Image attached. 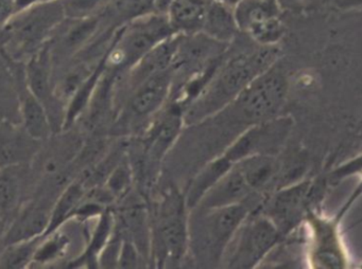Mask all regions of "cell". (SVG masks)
Listing matches in <instances>:
<instances>
[{"label": "cell", "instance_id": "1", "mask_svg": "<svg viewBox=\"0 0 362 269\" xmlns=\"http://www.w3.org/2000/svg\"><path fill=\"white\" fill-rule=\"evenodd\" d=\"M275 46H260L220 64L199 95L183 109V124L196 125L228 105L250 83L276 64Z\"/></svg>", "mask_w": 362, "mask_h": 269}, {"label": "cell", "instance_id": "2", "mask_svg": "<svg viewBox=\"0 0 362 269\" xmlns=\"http://www.w3.org/2000/svg\"><path fill=\"white\" fill-rule=\"evenodd\" d=\"M287 80L285 74L272 66L250 83L226 107L211 118L218 124L243 129L270 120L285 103Z\"/></svg>", "mask_w": 362, "mask_h": 269}, {"label": "cell", "instance_id": "3", "mask_svg": "<svg viewBox=\"0 0 362 269\" xmlns=\"http://www.w3.org/2000/svg\"><path fill=\"white\" fill-rule=\"evenodd\" d=\"M64 19L59 0L42 2L18 13L0 30V51L8 59L28 61L49 42Z\"/></svg>", "mask_w": 362, "mask_h": 269}, {"label": "cell", "instance_id": "4", "mask_svg": "<svg viewBox=\"0 0 362 269\" xmlns=\"http://www.w3.org/2000/svg\"><path fill=\"white\" fill-rule=\"evenodd\" d=\"M175 34L166 15L152 12L137 17L114 32L107 67L128 71L146 53Z\"/></svg>", "mask_w": 362, "mask_h": 269}, {"label": "cell", "instance_id": "5", "mask_svg": "<svg viewBox=\"0 0 362 269\" xmlns=\"http://www.w3.org/2000/svg\"><path fill=\"white\" fill-rule=\"evenodd\" d=\"M198 209L200 214L188 222V246L196 256L211 264L222 258L226 245L250 212L245 203Z\"/></svg>", "mask_w": 362, "mask_h": 269}, {"label": "cell", "instance_id": "6", "mask_svg": "<svg viewBox=\"0 0 362 269\" xmlns=\"http://www.w3.org/2000/svg\"><path fill=\"white\" fill-rule=\"evenodd\" d=\"M279 235L266 214L249 213L226 245L222 260L230 268H252L276 245Z\"/></svg>", "mask_w": 362, "mask_h": 269}, {"label": "cell", "instance_id": "7", "mask_svg": "<svg viewBox=\"0 0 362 269\" xmlns=\"http://www.w3.org/2000/svg\"><path fill=\"white\" fill-rule=\"evenodd\" d=\"M185 198L177 191L167 193L158 207L154 226V249L160 265L180 264L188 248Z\"/></svg>", "mask_w": 362, "mask_h": 269}, {"label": "cell", "instance_id": "8", "mask_svg": "<svg viewBox=\"0 0 362 269\" xmlns=\"http://www.w3.org/2000/svg\"><path fill=\"white\" fill-rule=\"evenodd\" d=\"M289 129L288 119L272 118L253 125L243 131L223 155L235 165L253 155L269 154V150L285 139Z\"/></svg>", "mask_w": 362, "mask_h": 269}, {"label": "cell", "instance_id": "9", "mask_svg": "<svg viewBox=\"0 0 362 269\" xmlns=\"http://www.w3.org/2000/svg\"><path fill=\"white\" fill-rule=\"evenodd\" d=\"M100 25L101 15L82 19L65 18L48 42L54 66L71 61L81 52L96 35Z\"/></svg>", "mask_w": 362, "mask_h": 269}, {"label": "cell", "instance_id": "10", "mask_svg": "<svg viewBox=\"0 0 362 269\" xmlns=\"http://www.w3.org/2000/svg\"><path fill=\"white\" fill-rule=\"evenodd\" d=\"M173 68L147 78L129 97L127 114L133 120H145L160 112L173 90Z\"/></svg>", "mask_w": 362, "mask_h": 269}, {"label": "cell", "instance_id": "11", "mask_svg": "<svg viewBox=\"0 0 362 269\" xmlns=\"http://www.w3.org/2000/svg\"><path fill=\"white\" fill-rule=\"evenodd\" d=\"M182 34H175L156 44L127 71V88L132 92L147 78L173 68Z\"/></svg>", "mask_w": 362, "mask_h": 269}, {"label": "cell", "instance_id": "12", "mask_svg": "<svg viewBox=\"0 0 362 269\" xmlns=\"http://www.w3.org/2000/svg\"><path fill=\"white\" fill-rule=\"evenodd\" d=\"M254 191L245 181L241 172L233 165L230 171L224 174L199 201L196 208L216 209L228 205L245 203Z\"/></svg>", "mask_w": 362, "mask_h": 269}, {"label": "cell", "instance_id": "13", "mask_svg": "<svg viewBox=\"0 0 362 269\" xmlns=\"http://www.w3.org/2000/svg\"><path fill=\"white\" fill-rule=\"evenodd\" d=\"M48 42L27 61L26 66L27 87L29 92L33 93L43 104L46 112L48 106H52V102H54L52 73L54 66Z\"/></svg>", "mask_w": 362, "mask_h": 269}, {"label": "cell", "instance_id": "14", "mask_svg": "<svg viewBox=\"0 0 362 269\" xmlns=\"http://www.w3.org/2000/svg\"><path fill=\"white\" fill-rule=\"evenodd\" d=\"M308 189V184H298L281 191L271 199L264 214L281 232L291 228L298 222Z\"/></svg>", "mask_w": 362, "mask_h": 269}, {"label": "cell", "instance_id": "15", "mask_svg": "<svg viewBox=\"0 0 362 269\" xmlns=\"http://www.w3.org/2000/svg\"><path fill=\"white\" fill-rule=\"evenodd\" d=\"M238 31L233 8L219 0H207L201 32L213 40L228 44Z\"/></svg>", "mask_w": 362, "mask_h": 269}, {"label": "cell", "instance_id": "16", "mask_svg": "<svg viewBox=\"0 0 362 269\" xmlns=\"http://www.w3.org/2000/svg\"><path fill=\"white\" fill-rule=\"evenodd\" d=\"M207 0H173L166 16L175 34L199 33L202 29Z\"/></svg>", "mask_w": 362, "mask_h": 269}, {"label": "cell", "instance_id": "17", "mask_svg": "<svg viewBox=\"0 0 362 269\" xmlns=\"http://www.w3.org/2000/svg\"><path fill=\"white\" fill-rule=\"evenodd\" d=\"M50 212L41 205H31L21 213L5 237L6 245L29 241L45 234L49 224Z\"/></svg>", "mask_w": 362, "mask_h": 269}, {"label": "cell", "instance_id": "18", "mask_svg": "<svg viewBox=\"0 0 362 269\" xmlns=\"http://www.w3.org/2000/svg\"><path fill=\"white\" fill-rule=\"evenodd\" d=\"M313 258L319 267L340 268L343 266L342 253L334 229L323 220H315Z\"/></svg>", "mask_w": 362, "mask_h": 269}, {"label": "cell", "instance_id": "19", "mask_svg": "<svg viewBox=\"0 0 362 269\" xmlns=\"http://www.w3.org/2000/svg\"><path fill=\"white\" fill-rule=\"evenodd\" d=\"M107 51H109V47L103 53V57L99 59L96 67L93 69L90 76L82 83L81 86L78 88L75 95L69 100V105L66 114H65L63 128L69 129V127H71L75 123L76 119L83 112L90 100L94 97L95 91H96L97 86L100 82L101 76L105 73V68H107Z\"/></svg>", "mask_w": 362, "mask_h": 269}, {"label": "cell", "instance_id": "20", "mask_svg": "<svg viewBox=\"0 0 362 269\" xmlns=\"http://www.w3.org/2000/svg\"><path fill=\"white\" fill-rule=\"evenodd\" d=\"M234 165L241 172L254 192L264 188L279 171L277 161L269 154L253 155L241 159Z\"/></svg>", "mask_w": 362, "mask_h": 269}, {"label": "cell", "instance_id": "21", "mask_svg": "<svg viewBox=\"0 0 362 269\" xmlns=\"http://www.w3.org/2000/svg\"><path fill=\"white\" fill-rule=\"evenodd\" d=\"M281 10L276 0H240L233 8V12L239 31L247 33L262 21L279 16Z\"/></svg>", "mask_w": 362, "mask_h": 269}, {"label": "cell", "instance_id": "22", "mask_svg": "<svg viewBox=\"0 0 362 269\" xmlns=\"http://www.w3.org/2000/svg\"><path fill=\"white\" fill-rule=\"evenodd\" d=\"M233 163L226 158L224 155L211 161L209 165H205L204 169L198 174L192 180L189 189H188L187 196L185 198L186 207L187 209H194L197 207L199 201H201L205 193L224 175L230 171Z\"/></svg>", "mask_w": 362, "mask_h": 269}, {"label": "cell", "instance_id": "23", "mask_svg": "<svg viewBox=\"0 0 362 269\" xmlns=\"http://www.w3.org/2000/svg\"><path fill=\"white\" fill-rule=\"evenodd\" d=\"M86 186L81 180L73 182L63 191L50 212L49 224L44 235L50 234L54 231L58 230L71 216L75 214L76 210L86 197Z\"/></svg>", "mask_w": 362, "mask_h": 269}, {"label": "cell", "instance_id": "24", "mask_svg": "<svg viewBox=\"0 0 362 269\" xmlns=\"http://www.w3.org/2000/svg\"><path fill=\"white\" fill-rule=\"evenodd\" d=\"M22 114L27 135L35 140H43L49 137L52 131L49 116L43 104L29 92L22 102Z\"/></svg>", "mask_w": 362, "mask_h": 269}, {"label": "cell", "instance_id": "25", "mask_svg": "<svg viewBox=\"0 0 362 269\" xmlns=\"http://www.w3.org/2000/svg\"><path fill=\"white\" fill-rule=\"evenodd\" d=\"M112 230H113V217L109 212H103L98 225L95 229L94 234L88 244V249L79 258L74 261L69 266L79 267L81 265H86V266L95 267L98 265L97 261H98L99 254L111 239Z\"/></svg>", "mask_w": 362, "mask_h": 269}, {"label": "cell", "instance_id": "26", "mask_svg": "<svg viewBox=\"0 0 362 269\" xmlns=\"http://www.w3.org/2000/svg\"><path fill=\"white\" fill-rule=\"evenodd\" d=\"M44 235L8 245L7 250L0 256V268H25L33 262L35 250L43 239Z\"/></svg>", "mask_w": 362, "mask_h": 269}, {"label": "cell", "instance_id": "27", "mask_svg": "<svg viewBox=\"0 0 362 269\" xmlns=\"http://www.w3.org/2000/svg\"><path fill=\"white\" fill-rule=\"evenodd\" d=\"M65 18L82 19L100 16L111 0H59Z\"/></svg>", "mask_w": 362, "mask_h": 269}, {"label": "cell", "instance_id": "28", "mask_svg": "<svg viewBox=\"0 0 362 269\" xmlns=\"http://www.w3.org/2000/svg\"><path fill=\"white\" fill-rule=\"evenodd\" d=\"M43 237L33 256V262L39 264H46L60 258L69 244V237L57 231H54L50 234L44 235Z\"/></svg>", "mask_w": 362, "mask_h": 269}, {"label": "cell", "instance_id": "29", "mask_svg": "<svg viewBox=\"0 0 362 269\" xmlns=\"http://www.w3.org/2000/svg\"><path fill=\"white\" fill-rule=\"evenodd\" d=\"M247 33L260 46H275L285 34V25L281 17H270L252 27Z\"/></svg>", "mask_w": 362, "mask_h": 269}, {"label": "cell", "instance_id": "30", "mask_svg": "<svg viewBox=\"0 0 362 269\" xmlns=\"http://www.w3.org/2000/svg\"><path fill=\"white\" fill-rule=\"evenodd\" d=\"M131 182V172L129 169L128 165H118L117 167H114L110 173L109 177L105 184V191L110 197H120L124 195L130 186Z\"/></svg>", "mask_w": 362, "mask_h": 269}, {"label": "cell", "instance_id": "31", "mask_svg": "<svg viewBox=\"0 0 362 269\" xmlns=\"http://www.w3.org/2000/svg\"><path fill=\"white\" fill-rule=\"evenodd\" d=\"M18 199V184L10 176H0V220L16 207Z\"/></svg>", "mask_w": 362, "mask_h": 269}, {"label": "cell", "instance_id": "32", "mask_svg": "<svg viewBox=\"0 0 362 269\" xmlns=\"http://www.w3.org/2000/svg\"><path fill=\"white\" fill-rule=\"evenodd\" d=\"M24 142L22 140L6 139L0 142V165H11L23 156Z\"/></svg>", "mask_w": 362, "mask_h": 269}, {"label": "cell", "instance_id": "33", "mask_svg": "<svg viewBox=\"0 0 362 269\" xmlns=\"http://www.w3.org/2000/svg\"><path fill=\"white\" fill-rule=\"evenodd\" d=\"M139 264V251L132 241L124 239L120 244L117 266L122 268H133Z\"/></svg>", "mask_w": 362, "mask_h": 269}, {"label": "cell", "instance_id": "34", "mask_svg": "<svg viewBox=\"0 0 362 269\" xmlns=\"http://www.w3.org/2000/svg\"><path fill=\"white\" fill-rule=\"evenodd\" d=\"M16 15L13 0H0V30Z\"/></svg>", "mask_w": 362, "mask_h": 269}, {"label": "cell", "instance_id": "35", "mask_svg": "<svg viewBox=\"0 0 362 269\" xmlns=\"http://www.w3.org/2000/svg\"><path fill=\"white\" fill-rule=\"evenodd\" d=\"M13 2L16 15L45 1L44 0H13Z\"/></svg>", "mask_w": 362, "mask_h": 269}, {"label": "cell", "instance_id": "36", "mask_svg": "<svg viewBox=\"0 0 362 269\" xmlns=\"http://www.w3.org/2000/svg\"><path fill=\"white\" fill-rule=\"evenodd\" d=\"M332 4L340 10H351L359 8L361 0H332Z\"/></svg>", "mask_w": 362, "mask_h": 269}, {"label": "cell", "instance_id": "37", "mask_svg": "<svg viewBox=\"0 0 362 269\" xmlns=\"http://www.w3.org/2000/svg\"><path fill=\"white\" fill-rule=\"evenodd\" d=\"M277 4H279L281 8H284V6H294V4L300 2V0H276Z\"/></svg>", "mask_w": 362, "mask_h": 269}, {"label": "cell", "instance_id": "38", "mask_svg": "<svg viewBox=\"0 0 362 269\" xmlns=\"http://www.w3.org/2000/svg\"><path fill=\"white\" fill-rule=\"evenodd\" d=\"M222 4H226V6H230V8H234L235 6L238 4L240 0H219Z\"/></svg>", "mask_w": 362, "mask_h": 269}, {"label": "cell", "instance_id": "39", "mask_svg": "<svg viewBox=\"0 0 362 269\" xmlns=\"http://www.w3.org/2000/svg\"><path fill=\"white\" fill-rule=\"evenodd\" d=\"M44 1H45V2H48V1H56V0H44Z\"/></svg>", "mask_w": 362, "mask_h": 269}]
</instances>
